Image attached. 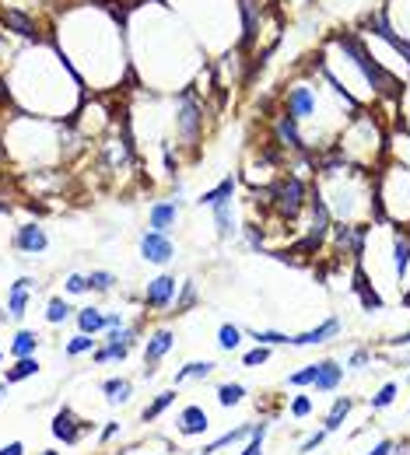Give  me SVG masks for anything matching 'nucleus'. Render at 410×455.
Wrapping results in <instances>:
<instances>
[{"mask_svg":"<svg viewBox=\"0 0 410 455\" xmlns=\"http://www.w3.org/2000/svg\"><path fill=\"white\" fill-rule=\"evenodd\" d=\"M375 196H379V221L389 224H410V168L400 161H382L379 179H375Z\"/></svg>","mask_w":410,"mask_h":455,"instance_id":"1","label":"nucleus"},{"mask_svg":"<svg viewBox=\"0 0 410 455\" xmlns=\"http://www.w3.org/2000/svg\"><path fill=\"white\" fill-rule=\"evenodd\" d=\"M337 46L344 49V56H351V60H354V67L362 71V77H365V84L372 88V95H375V98H389V102H396V98H400L403 84L389 74V67H386L382 60H375V56L365 49V42H362V39L351 35V32H344V35H337Z\"/></svg>","mask_w":410,"mask_h":455,"instance_id":"2","label":"nucleus"},{"mask_svg":"<svg viewBox=\"0 0 410 455\" xmlns=\"http://www.w3.org/2000/svg\"><path fill=\"white\" fill-rule=\"evenodd\" d=\"M267 196H270V200H267L270 210L281 214L284 221H298V214L305 210V203L313 200L309 186H305V179H298V176H284L281 183L267 186Z\"/></svg>","mask_w":410,"mask_h":455,"instance_id":"3","label":"nucleus"},{"mask_svg":"<svg viewBox=\"0 0 410 455\" xmlns=\"http://www.w3.org/2000/svg\"><path fill=\"white\" fill-rule=\"evenodd\" d=\"M176 130H179L183 151H196V147H200V130H203V105H200V98H196V91H193V88L179 91Z\"/></svg>","mask_w":410,"mask_h":455,"instance_id":"4","label":"nucleus"},{"mask_svg":"<svg viewBox=\"0 0 410 455\" xmlns=\"http://www.w3.org/2000/svg\"><path fill=\"white\" fill-rule=\"evenodd\" d=\"M316 109H319V95L309 81H295L288 91H284V112L291 120L298 123H309L316 116Z\"/></svg>","mask_w":410,"mask_h":455,"instance_id":"5","label":"nucleus"},{"mask_svg":"<svg viewBox=\"0 0 410 455\" xmlns=\"http://www.w3.org/2000/svg\"><path fill=\"white\" fill-rule=\"evenodd\" d=\"M369 32L372 35H379V39H386L400 56H403V64H407V71H410V39H403L396 28H393V21H389V11L386 8H379V11H372V18H369Z\"/></svg>","mask_w":410,"mask_h":455,"instance_id":"6","label":"nucleus"},{"mask_svg":"<svg viewBox=\"0 0 410 455\" xmlns=\"http://www.w3.org/2000/svg\"><path fill=\"white\" fill-rule=\"evenodd\" d=\"M140 256L147 263H155V266H165V263H172L176 245H172V239L165 232H144L140 235Z\"/></svg>","mask_w":410,"mask_h":455,"instance_id":"7","label":"nucleus"},{"mask_svg":"<svg viewBox=\"0 0 410 455\" xmlns=\"http://www.w3.org/2000/svg\"><path fill=\"white\" fill-rule=\"evenodd\" d=\"M172 298H176V280H172L169 273H162V277H155V280H147V288H144V308H147V312L169 308Z\"/></svg>","mask_w":410,"mask_h":455,"instance_id":"8","label":"nucleus"},{"mask_svg":"<svg viewBox=\"0 0 410 455\" xmlns=\"http://www.w3.org/2000/svg\"><path fill=\"white\" fill-rule=\"evenodd\" d=\"M365 235H369L365 224H337L333 228V242L344 256H362L365 252Z\"/></svg>","mask_w":410,"mask_h":455,"instance_id":"9","label":"nucleus"},{"mask_svg":"<svg viewBox=\"0 0 410 455\" xmlns=\"http://www.w3.org/2000/svg\"><path fill=\"white\" fill-rule=\"evenodd\" d=\"M15 245L21 252H28V256H39V252L49 249V235H46V228H39V224H21L15 232Z\"/></svg>","mask_w":410,"mask_h":455,"instance_id":"10","label":"nucleus"},{"mask_svg":"<svg viewBox=\"0 0 410 455\" xmlns=\"http://www.w3.org/2000/svg\"><path fill=\"white\" fill-rule=\"evenodd\" d=\"M407 270H410V232L407 228H396L393 232V273L400 284L407 280Z\"/></svg>","mask_w":410,"mask_h":455,"instance_id":"11","label":"nucleus"},{"mask_svg":"<svg viewBox=\"0 0 410 455\" xmlns=\"http://www.w3.org/2000/svg\"><path fill=\"white\" fill-rule=\"evenodd\" d=\"M340 333V319H326V322H319L316 329H309V333H298V336H291V347H313V344H326V340H333Z\"/></svg>","mask_w":410,"mask_h":455,"instance_id":"12","label":"nucleus"},{"mask_svg":"<svg viewBox=\"0 0 410 455\" xmlns=\"http://www.w3.org/2000/svg\"><path fill=\"white\" fill-rule=\"evenodd\" d=\"M172 351V333L169 329H155L151 333V340H147V351H144V361H147V375L155 371V364L165 358Z\"/></svg>","mask_w":410,"mask_h":455,"instance_id":"13","label":"nucleus"},{"mask_svg":"<svg viewBox=\"0 0 410 455\" xmlns=\"http://www.w3.org/2000/svg\"><path fill=\"white\" fill-rule=\"evenodd\" d=\"M81 424H77V417L71 414V410H60L57 417H53V434H57V441H64V445H77L81 441Z\"/></svg>","mask_w":410,"mask_h":455,"instance_id":"14","label":"nucleus"},{"mask_svg":"<svg viewBox=\"0 0 410 455\" xmlns=\"http://www.w3.org/2000/svg\"><path fill=\"white\" fill-rule=\"evenodd\" d=\"M151 232H165L169 235V228L176 224V217H179V203H172V200H158L155 207H151Z\"/></svg>","mask_w":410,"mask_h":455,"instance_id":"15","label":"nucleus"},{"mask_svg":"<svg viewBox=\"0 0 410 455\" xmlns=\"http://www.w3.org/2000/svg\"><path fill=\"white\" fill-rule=\"evenodd\" d=\"M35 288V280L32 277H21V280H15L11 284V298H8V312L15 315V319H21L25 315V308H28V291Z\"/></svg>","mask_w":410,"mask_h":455,"instance_id":"16","label":"nucleus"},{"mask_svg":"<svg viewBox=\"0 0 410 455\" xmlns=\"http://www.w3.org/2000/svg\"><path fill=\"white\" fill-rule=\"evenodd\" d=\"M4 28H8V32H18V35H25V39H39V25H35L25 11H18V8H8V11H4Z\"/></svg>","mask_w":410,"mask_h":455,"instance_id":"17","label":"nucleus"},{"mask_svg":"<svg viewBox=\"0 0 410 455\" xmlns=\"http://www.w3.org/2000/svg\"><path fill=\"white\" fill-rule=\"evenodd\" d=\"M77 326H81V333H88V336H95V333H102V329H113V319L109 315H102L98 308H81L77 312Z\"/></svg>","mask_w":410,"mask_h":455,"instance_id":"18","label":"nucleus"},{"mask_svg":"<svg viewBox=\"0 0 410 455\" xmlns=\"http://www.w3.org/2000/svg\"><path fill=\"white\" fill-rule=\"evenodd\" d=\"M340 382H344V368H340L337 361H319V378H316L313 389L333 392V389H340Z\"/></svg>","mask_w":410,"mask_h":455,"instance_id":"19","label":"nucleus"},{"mask_svg":"<svg viewBox=\"0 0 410 455\" xmlns=\"http://www.w3.org/2000/svg\"><path fill=\"white\" fill-rule=\"evenodd\" d=\"M183 434H203L207 431V414H203L200 407H186L183 414H179V424H176Z\"/></svg>","mask_w":410,"mask_h":455,"instance_id":"20","label":"nucleus"},{"mask_svg":"<svg viewBox=\"0 0 410 455\" xmlns=\"http://www.w3.org/2000/svg\"><path fill=\"white\" fill-rule=\"evenodd\" d=\"M354 410V400H351V396H340V400L330 407V414L323 417V431L330 434V431H340V424L347 420V414Z\"/></svg>","mask_w":410,"mask_h":455,"instance_id":"21","label":"nucleus"},{"mask_svg":"<svg viewBox=\"0 0 410 455\" xmlns=\"http://www.w3.org/2000/svg\"><path fill=\"white\" fill-rule=\"evenodd\" d=\"M214 210V228L221 239H232L235 235V200L232 203H221V207H211Z\"/></svg>","mask_w":410,"mask_h":455,"instance_id":"22","label":"nucleus"},{"mask_svg":"<svg viewBox=\"0 0 410 455\" xmlns=\"http://www.w3.org/2000/svg\"><path fill=\"white\" fill-rule=\"evenodd\" d=\"M232 196H235V179H221L214 189H207L200 196V203L203 207H221V203H232Z\"/></svg>","mask_w":410,"mask_h":455,"instance_id":"23","label":"nucleus"},{"mask_svg":"<svg viewBox=\"0 0 410 455\" xmlns=\"http://www.w3.org/2000/svg\"><path fill=\"white\" fill-rule=\"evenodd\" d=\"M35 347H39V336H35L32 329H18V333L11 336V354H15V361H18V358H32Z\"/></svg>","mask_w":410,"mask_h":455,"instance_id":"24","label":"nucleus"},{"mask_svg":"<svg viewBox=\"0 0 410 455\" xmlns=\"http://www.w3.org/2000/svg\"><path fill=\"white\" fill-rule=\"evenodd\" d=\"M249 434H252V424H242V427H235V431L221 434L218 441L203 445V448H200V455H214V452H221V448H228V445H235V441H242V438H249Z\"/></svg>","mask_w":410,"mask_h":455,"instance_id":"25","label":"nucleus"},{"mask_svg":"<svg viewBox=\"0 0 410 455\" xmlns=\"http://www.w3.org/2000/svg\"><path fill=\"white\" fill-rule=\"evenodd\" d=\"M102 392L109 396V403H127L130 392H133V385H130L127 378H109V382H102Z\"/></svg>","mask_w":410,"mask_h":455,"instance_id":"26","label":"nucleus"},{"mask_svg":"<svg viewBox=\"0 0 410 455\" xmlns=\"http://www.w3.org/2000/svg\"><path fill=\"white\" fill-rule=\"evenodd\" d=\"M214 371V361H186L179 371H176V382H186V378H207Z\"/></svg>","mask_w":410,"mask_h":455,"instance_id":"27","label":"nucleus"},{"mask_svg":"<svg viewBox=\"0 0 410 455\" xmlns=\"http://www.w3.org/2000/svg\"><path fill=\"white\" fill-rule=\"evenodd\" d=\"M172 403H176V392H162V396H155V400H151V407L140 414V420H144V424H151L155 417H162Z\"/></svg>","mask_w":410,"mask_h":455,"instance_id":"28","label":"nucleus"},{"mask_svg":"<svg viewBox=\"0 0 410 455\" xmlns=\"http://www.w3.org/2000/svg\"><path fill=\"white\" fill-rule=\"evenodd\" d=\"M130 351H133L130 344H106V347L95 351V361H98V364H106V361H127Z\"/></svg>","mask_w":410,"mask_h":455,"instance_id":"29","label":"nucleus"},{"mask_svg":"<svg viewBox=\"0 0 410 455\" xmlns=\"http://www.w3.org/2000/svg\"><path fill=\"white\" fill-rule=\"evenodd\" d=\"M242 400H245V385H239V382H225L218 389V403L221 407H239Z\"/></svg>","mask_w":410,"mask_h":455,"instance_id":"30","label":"nucleus"},{"mask_svg":"<svg viewBox=\"0 0 410 455\" xmlns=\"http://www.w3.org/2000/svg\"><path fill=\"white\" fill-rule=\"evenodd\" d=\"M32 375H39V361H35V358H18L15 368L8 371V382H25V378H32Z\"/></svg>","mask_w":410,"mask_h":455,"instance_id":"31","label":"nucleus"},{"mask_svg":"<svg viewBox=\"0 0 410 455\" xmlns=\"http://www.w3.org/2000/svg\"><path fill=\"white\" fill-rule=\"evenodd\" d=\"M249 336L256 340V344H263V347H284V344H291V336H284L277 329H249Z\"/></svg>","mask_w":410,"mask_h":455,"instance_id":"32","label":"nucleus"},{"mask_svg":"<svg viewBox=\"0 0 410 455\" xmlns=\"http://www.w3.org/2000/svg\"><path fill=\"white\" fill-rule=\"evenodd\" d=\"M46 319L53 322V326L67 322V319H71V305H67L64 298H49V301H46Z\"/></svg>","mask_w":410,"mask_h":455,"instance_id":"33","label":"nucleus"},{"mask_svg":"<svg viewBox=\"0 0 410 455\" xmlns=\"http://www.w3.org/2000/svg\"><path fill=\"white\" fill-rule=\"evenodd\" d=\"M113 284H116V273H109V270H95V273L88 277V291L106 295V291H113Z\"/></svg>","mask_w":410,"mask_h":455,"instance_id":"34","label":"nucleus"},{"mask_svg":"<svg viewBox=\"0 0 410 455\" xmlns=\"http://www.w3.org/2000/svg\"><path fill=\"white\" fill-rule=\"evenodd\" d=\"M67 358H81V354H88V351H95V340L88 336V333H77V336H71L67 340Z\"/></svg>","mask_w":410,"mask_h":455,"instance_id":"35","label":"nucleus"},{"mask_svg":"<svg viewBox=\"0 0 410 455\" xmlns=\"http://www.w3.org/2000/svg\"><path fill=\"white\" fill-rule=\"evenodd\" d=\"M218 344H221V351H235V347L242 344V329L232 326V322H225V326L218 329Z\"/></svg>","mask_w":410,"mask_h":455,"instance_id":"36","label":"nucleus"},{"mask_svg":"<svg viewBox=\"0 0 410 455\" xmlns=\"http://www.w3.org/2000/svg\"><path fill=\"white\" fill-rule=\"evenodd\" d=\"M263 438H267V424H252L249 445H245L239 455H263Z\"/></svg>","mask_w":410,"mask_h":455,"instance_id":"37","label":"nucleus"},{"mask_svg":"<svg viewBox=\"0 0 410 455\" xmlns=\"http://www.w3.org/2000/svg\"><path fill=\"white\" fill-rule=\"evenodd\" d=\"M106 344H137V326H116L106 333Z\"/></svg>","mask_w":410,"mask_h":455,"instance_id":"38","label":"nucleus"},{"mask_svg":"<svg viewBox=\"0 0 410 455\" xmlns=\"http://www.w3.org/2000/svg\"><path fill=\"white\" fill-rule=\"evenodd\" d=\"M393 400H396V382H386V385L372 396V410H386V407H393Z\"/></svg>","mask_w":410,"mask_h":455,"instance_id":"39","label":"nucleus"},{"mask_svg":"<svg viewBox=\"0 0 410 455\" xmlns=\"http://www.w3.org/2000/svg\"><path fill=\"white\" fill-rule=\"evenodd\" d=\"M316 378H319V364L298 368V371H291V375H288V382H291V385H316Z\"/></svg>","mask_w":410,"mask_h":455,"instance_id":"40","label":"nucleus"},{"mask_svg":"<svg viewBox=\"0 0 410 455\" xmlns=\"http://www.w3.org/2000/svg\"><path fill=\"white\" fill-rule=\"evenodd\" d=\"M267 361H270V347H263V344L252 347L249 354H242V364H245V368H260V364H267Z\"/></svg>","mask_w":410,"mask_h":455,"instance_id":"41","label":"nucleus"},{"mask_svg":"<svg viewBox=\"0 0 410 455\" xmlns=\"http://www.w3.org/2000/svg\"><path fill=\"white\" fill-rule=\"evenodd\" d=\"M64 291H67V295H84V291H88V277L71 273V277L64 280Z\"/></svg>","mask_w":410,"mask_h":455,"instance_id":"42","label":"nucleus"},{"mask_svg":"<svg viewBox=\"0 0 410 455\" xmlns=\"http://www.w3.org/2000/svg\"><path fill=\"white\" fill-rule=\"evenodd\" d=\"M369 361H372V354H369L365 347H357V351H351V358H347V368H351V371H362Z\"/></svg>","mask_w":410,"mask_h":455,"instance_id":"43","label":"nucleus"},{"mask_svg":"<svg viewBox=\"0 0 410 455\" xmlns=\"http://www.w3.org/2000/svg\"><path fill=\"white\" fill-rule=\"evenodd\" d=\"M193 305H196V288H193V280H186L183 291H179V308L186 312V308H193Z\"/></svg>","mask_w":410,"mask_h":455,"instance_id":"44","label":"nucleus"},{"mask_svg":"<svg viewBox=\"0 0 410 455\" xmlns=\"http://www.w3.org/2000/svg\"><path fill=\"white\" fill-rule=\"evenodd\" d=\"M291 414L295 417H309L313 414V400H309V396H295V400H291Z\"/></svg>","mask_w":410,"mask_h":455,"instance_id":"45","label":"nucleus"},{"mask_svg":"<svg viewBox=\"0 0 410 455\" xmlns=\"http://www.w3.org/2000/svg\"><path fill=\"white\" fill-rule=\"evenodd\" d=\"M326 441V431H316L313 438H305V445H301V452H313V448H319Z\"/></svg>","mask_w":410,"mask_h":455,"instance_id":"46","label":"nucleus"},{"mask_svg":"<svg viewBox=\"0 0 410 455\" xmlns=\"http://www.w3.org/2000/svg\"><path fill=\"white\" fill-rule=\"evenodd\" d=\"M0 455H25V445H21V441H11V445L0 448Z\"/></svg>","mask_w":410,"mask_h":455,"instance_id":"47","label":"nucleus"},{"mask_svg":"<svg viewBox=\"0 0 410 455\" xmlns=\"http://www.w3.org/2000/svg\"><path fill=\"white\" fill-rule=\"evenodd\" d=\"M369 455H393V441H379Z\"/></svg>","mask_w":410,"mask_h":455,"instance_id":"48","label":"nucleus"},{"mask_svg":"<svg viewBox=\"0 0 410 455\" xmlns=\"http://www.w3.org/2000/svg\"><path fill=\"white\" fill-rule=\"evenodd\" d=\"M389 347H410V333H400V336H393V340H389Z\"/></svg>","mask_w":410,"mask_h":455,"instance_id":"49","label":"nucleus"},{"mask_svg":"<svg viewBox=\"0 0 410 455\" xmlns=\"http://www.w3.org/2000/svg\"><path fill=\"white\" fill-rule=\"evenodd\" d=\"M116 434H120V424H109L106 431H102V438H98V441H109V438H116Z\"/></svg>","mask_w":410,"mask_h":455,"instance_id":"50","label":"nucleus"},{"mask_svg":"<svg viewBox=\"0 0 410 455\" xmlns=\"http://www.w3.org/2000/svg\"><path fill=\"white\" fill-rule=\"evenodd\" d=\"M42 455H60V452H53V448H46V452H42Z\"/></svg>","mask_w":410,"mask_h":455,"instance_id":"51","label":"nucleus"},{"mask_svg":"<svg viewBox=\"0 0 410 455\" xmlns=\"http://www.w3.org/2000/svg\"><path fill=\"white\" fill-rule=\"evenodd\" d=\"M407 382H410V361H407Z\"/></svg>","mask_w":410,"mask_h":455,"instance_id":"52","label":"nucleus"},{"mask_svg":"<svg viewBox=\"0 0 410 455\" xmlns=\"http://www.w3.org/2000/svg\"><path fill=\"white\" fill-rule=\"evenodd\" d=\"M0 396H4V385H0Z\"/></svg>","mask_w":410,"mask_h":455,"instance_id":"53","label":"nucleus"},{"mask_svg":"<svg viewBox=\"0 0 410 455\" xmlns=\"http://www.w3.org/2000/svg\"><path fill=\"white\" fill-rule=\"evenodd\" d=\"M0 319H4V312H0Z\"/></svg>","mask_w":410,"mask_h":455,"instance_id":"54","label":"nucleus"},{"mask_svg":"<svg viewBox=\"0 0 410 455\" xmlns=\"http://www.w3.org/2000/svg\"><path fill=\"white\" fill-rule=\"evenodd\" d=\"M0 358H4V354H0Z\"/></svg>","mask_w":410,"mask_h":455,"instance_id":"55","label":"nucleus"}]
</instances>
